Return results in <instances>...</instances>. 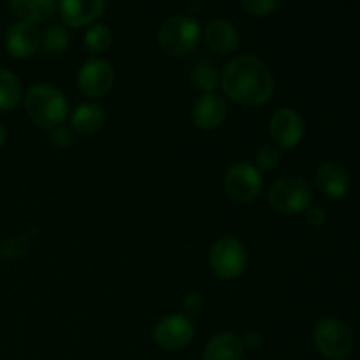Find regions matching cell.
I'll use <instances>...</instances> for the list:
<instances>
[{
	"label": "cell",
	"mask_w": 360,
	"mask_h": 360,
	"mask_svg": "<svg viewBox=\"0 0 360 360\" xmlns=\"http://www.w3.org/2000/svg\"><path fill=\"white\" fill-rule=\"evenodd\" d=\"M204 306V297L199 294V292H190L183 297L181 308H183V315L186 316H195L199 315L200 309Z\"/></svg>",
	"instance_id": "25"
},
{
	"label": "cell",
	"mask_w": 360,
	"mask_h": 360,
	"mask_svg": "<svg viewBox=\"0 0 360 360\" xmlns=\"http://www.w3.org/2000/svg\"><path fill=\"white\" fill-rule=\"evenodd\" d=\"M304 213H306V220H308V224L313 225V227H322V225L326 224V213H323L322 207L309 206Z\"/></svg>",
	"instance_id": "27"
},
{
	"label": "cell",
	"mask_w": 360,
	"mask_h": 360,
	"mask_svg": "<svg viewBox=\"0 0 360 360\" xmlns=\"http://www.w3.org/2000/svg\"><path fill=\"white\" fill-rule=\"evenodd\" d=\"M204 41L218 55H231L238 49L241 35L232 21L225 18H213L204 28Z\"/></svg>",
	"instance_id": "14"
},
{
	"label": "cell",
	"mask_w": 360,
	"mask_h": 360,
	"mask_svg": "<svg viewBox=\"0 0 360 360\" xmlns=\"http://www.w3.org/2000/svg\"><path fill=\"white\" fill-rule=\"evenodd\" d=\"M190 79L197 90L202 94H211L220 84V74L210 60H197L190 70Z\"/></svg>",
	"instance_id": "20"
},
{
	"label": "cell",
	"mask_w": 360,
	"mask_h": 360,
	"mask_svg": "<svg viewBox=\"0 0 360 360\" xmlns=\"http://www.w3.org/2000/svg\"><path fill=\"white\" fill-rule=\"evenodd\" d=\"M313 343L316 350L329 360H343L352 352V333L341 320L327 316L315 326Z\"/></svg>",
	"instance_id": "6"
},
{
	"label": "cell",
	"mask_w": 360,
	"mask_h": 360,
	"mask_svg": "<svg viewBox=\"0 0 360 360\" xmlns=\"http://www.w3.org/2000/svg\"><path fill=\"white\" fill-rule=\"evenodd\" d=\"M41 46L48 55H62L70 46V34L65 25H51L41 35Z\"/></svg>",
	"instance_id": "21"
},
{
	"label": "cell",
	"mask_w": 360,
	"mask_h": 360,
	"mask_svg": "<svg viewBox=\"0 0 360 360\" xmlns=\"http://www.w3.org/2000/svg\"><path fill=\"white\" fill-rule=\"evenodd\" d=\"M6 137H7V130L6 127L2 125V122H0V148H2L4 143H6Z\"/></svg>",
	"instance_id": "29"
},
{
	"label": "cell",
	"mask_w": 360,
	"mask_h": 360,
	"mask_svg": "<svg viewBox=\"0 0 360 360\" xmlns=\"http://www.w3.org/2000/svg\"><path fill=\"white\" fill-rule=\"evenodd\" d=\"M241 340H243V345H245V350L246 348H250V350H257V348H260V345L264 343L262 334H260L259 330H248Z\"/></svg>",
	"instance_id": "28"
},
{
	"label": "cell",
	"mask_w": 360,
	"mask_h": 360,
	"mask_svg": "<svg viewBox=\"0 0 360 360\" xmlns=\"http://www.w3.org/2000/svg\"><path fill=\"white\" fill-rule=\"evenodd\" d=\"M269 136L280 150H292L304 137V120L295 109L281 108L271 116Z\"/></svg>",
	"instance_id": "10"
},
{
	"label": "cell",
	"mask_w": 360,
	"mask_h": 360,
	"mask_svg": "<svg viewBox=\"0 0 360 360\" xmlns=\"http://www.w3.org/2000/svg\"><path fill=\"white\" fill-rule=\"evenodd\" d=\"M195 336V326L192 319L183 313H171L162 316L153 330V340L162 350L178 352L192 343Z\"/></svg>",
	"instance_id": "8"
},
{
	"label": "cell",
	"mask_w": 360,
	"mask_h": 360,
	"mask_svg": "<svg viewBox=\"0 0 360 360\" xmlns=\"http://www.w3.org/2000/svg\"><path fill=\"white\" fill-rule=\"evenodd\" d=\"M115 84V69L108 60L88 58L77 70V86L86 97H104Z\"/></svg>",
	"instance_id": "9"
},
{
	"label": "cell",
	"mask_w": 360,
	"mask_h": 360,
	"mask_svg": "<svg viewBox=\"0 0 360 360\" xmlns=\"http://www.w3.org/2000/svg\"><path fill=\"white\" fill-rule=\"evenodd\" d=\"M281 162V150L274 144H266V146L259 148L255 157V167L260 172H269L278 167Z\"/></svg>",
	"instance_id": "23"
},
{
	"label": "cell",
	"mask_w": 360,
	"mask_h": 360,
	"mask_svg": "<svg viewBox=\"0 0 360 360\" xmlns=\"http://www.w3.org/2000/svg\"><path fill=\"white\" fill-rule=\"evenodd\" d=\"M104 123L105 111L98 104H94V102L79 104L70 115V129H72V132L84 137L101 132Z\"/></svg>",
	"instance_id": "17"
},
{
	"label": "cell",
	"mask_w": 360,
	"mask_h": 360,
	"mask_svg": "<svg viewBox=\"0 0 360 360\" xmlns=\"http://www.w3.org/2000/svg\"><path fill=\"white\" fill-rule=\"evenodd\" d=\"M245 345L234 333L214 334L204 347L202 360H243Z\"/></svg>",
	"instance_id": "16"
},
{
	"label": "cell",
	"mask_w": 360,
	"mask_h": 360,
	"mask_svg": "<svg viewBox=\"0 0 360 360\" xmlns=\"http://www.w3.org/2000/svg\"><path fill=\"white\" fill-rule=\"evenodd\" d=\"M227 102L217 91L211 94H202L192 105V123L199 130H211L220 129L227 118Z\"/></svg>",
	"instance_id": "11"
},
{
	"label": "cell",
	"mask_w": 360,
	"mask_h": 360,
	"mask_svg": "<svg viewBox=\"0 0 360 360\" xmlns=\"http://www.w3.org/2000/svg\"><path fill=\"white\" fill-rule=\"evenodd\" d=\"M200 35L202 30L199 21L186 14H176L162 23L158 30V44L167 55L179 58L193 53L199 46Z\"/></svg>",
	"instance_id": "3"
},
{
	"label": "cell",
	"mask_w": 360,
	"mask_h": 360,
	"mask_svg": "<svg viewBox=\"0 0 360 360\" xmlns=\"http://www.w3.org/2000/svg\"><path fill=\"white\" fill-rule=\"evenodd\" d=\"M224 188L236 202H253L262 193V172L250 162H238L231 165L224 176Z\"/></svg>",
	"instance_id": "7"
},
{
	"label": "cell",
	"mask_w": 360,
	"mask_h": 360,
	"mask_svg": "<svg viewBox=\"0 0 360 360\" xmlns=\"http://www.w3.org/2000/svg\"><path fill=\"white\" fill-rule=\"evenodd\" d=\"M51 143L58 148H67L74 143V132L70 127L60 125L51 130Z\"/></svg>",
	"instance_id": "26"
},
{
	"label": "cell",
	"mask_w": 360,
	"mask_h": 360,
	"mask_svg": "<svg viewBox=\"0 0 360 360\" xmlns=\"http://www.w3.org/2000/svg\"><path fill=\"white\" fill-rule=\"evenodd\" d=\"M25 111L28 118L41 129L53 130L63 125L69 115V102L56 86L37 83L25 94Z\"/></svg>",
	"instance_id": "2"
},
{
	"label": "cell",
	"mask_w": 360,
	"mask_h": 360,
	"mask_svg": "<svg viewBox=\"0 0 360 360\" xmlns=\"http://www.w3.org/2000/svg\"><path fill=\"white\" fill-rule=\"evenodd\" d=\"M112 44V32L108 25L104 23H94L88 27L86 34H84V46L91 55H101V53L108 51Z\"/></svg>",
	"instance_id": "22"
},
{
	"label": "cell",
	"mask_w": 360,
	"mask_h": 360,
	"mask_svg": "<svg viewBox=\"0 0 360 360\" xmlns=\"http://www.w3.org/2000/svg\"><path fill=\"white\" fill-rule=\"evenodd\" d=\"M315 183L329 199H343L350 190V174L340 162H326L316 169Z\"/></svg>",
	"instance_id": "15"
},
{
	"label": "cell",
	"mask_w": 360,
	"mask_h": 360,
	"mask_svg": "<svg viewBox=\"0 0 360 360\" xmlns=\"http://www.w3.org/2000/svg\"><path fill=\"white\" fill-rule=\"evenodd\" d=\"M41 32L37 25L28 21H16L6 32V49L13 58H30L41 48Z\"/></svg>",
	"instance_id": "12"
},
{
	"label": "cell",
	"mask_w": 360,
	"mask_h": 360,
	"mask_svg": "<svg viewBox=\"0 0 360 360\" xmlns=\"http://www.w3.org/2000/svg\"><path fill=\"white\" fill-rule=\"evenodd\" d=\"M241 4L253 16H267L278 9L280 0H241Z\"/></svg>",
	"instance_id": "24"
},
{
	"label": "cell",
	"mask_w": 360,
	"mask_h": 360,
	"mask_svg": "<svg viewBox=\"0 0 360 360\" xmlns=\"http://www.w3.org/2000/svg\"><path fill=\"white\" fill-rule=\"evenodd\" d=\"M269 204L281 214H301L311 206L313 193L308 183L297 176H283L269 188Z\"/></svg>",
	"instance_id": "4"
},
{
	"label": "cell",
	"mask_w": 360,
	"mask_h": 360,
	"mask_svg": "<svg viewBox=\"0 0 360 360\" xmlns=\"http://www.w3.org/2000/svg\"><path fill=\"white\" fill-rule=\"evenodd\" d=\"M105 0H60L58 14L65 27L83 28L104 14Z\"/></svg>",
	"instance_id": "13"
},
{
	"label": "cell",
	"mask_w": 360,
	"mask_h": 360,
	"mask_svg": "<svg viewBox=\"0 0 360 360\" xmlns=\"http://www.w3.org/2000/svg\"><path fill=\"white\" fill-rule=\"evenodd\" d=\"M9 6L21 21L32 25L46 23L56 13V0H9Z\"/></svg>",
	"instance_id": "18"
},
{
	"label": "cell",
	"mask_w": 360,
	"mask_h": 360,
	"mask_svg": "<svg viewBox=\"0 0 360 360\" xmlns=\"http://www.w3.org/2000/svg\"><path fill=\"white\" fill-rule=\"evenodd\" d=\"M210 266L220 280H236L245 273L248 266L246 246L234 236L220 238L210 250Z\"/></svg>",
	"instance_id": "5"
},
{
	"label": "cell",
	"mask_w": 360,
	"mask_h": 360,
	"mask_svg": "<svg viewBox=\"0 0 360 360\" xmlns=\"http://www.w3.org/2000/svg\"><path fill=\"white\" fill-rule=\"evenodd\" d=\"M225 97L245 108L267 104L274 94L269 67L255 55H239L227 63L220 77Z\"/></svg>",
	"instance_id": "1"
},
{
	"label": "cell",
	"mask_w": 360,
	"mask_h": 360,
	"mask_svg": "<svg viewBox=\"0 0 360 360\" xmlns=\"http://www.w3.org/2000/svg\"><path fill=\"white\" fill-rule=\"evenodd\" d=\"M23 97L21 83L14 72L7 69H0V111H13Z\"/></svg>",
	"instance_id": "19"
}]
</instances>
